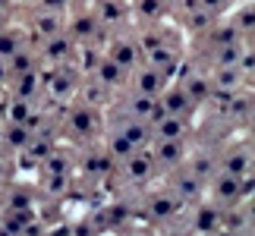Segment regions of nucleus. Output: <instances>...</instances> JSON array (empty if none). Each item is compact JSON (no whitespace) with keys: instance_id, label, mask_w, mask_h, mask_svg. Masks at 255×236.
<instances>
[{"instance_id":"nucleus-21","label":"nucleus","mask_w":255,"mask_h":236,"mask_svg":"<svg viewBox=\"0 0 255 236\" xmlns=\"http://www.w3.org/2000/svg\"><path fill=\"white\" fill-rule=\"evenodd\" d=\"M111 95H114V92H107L104 85H98L92 76H82V82H79V88H76V98H73V101H79V104H88V107H98V111H104V107L111 104Z\"/></svg>"},{"instance_id":"nucleus-26","label":"nucleus","mask_w":255,"mask_h":236,"mask_svg":"<svg viewBox=\"0 0 255 236\" xmlns=\"http://www.w3.org/2000/svg\"><path fill=\"white\" fill-rule=\"evenodd\" d=\"M227 22L237 28L243 38H252V22H255V13H252V0H240L237 6V16H230Z\"/></svg>"},{"instance_id":"nucleus-23","label":"nucleus","mask_w":255,"mask_h":236,"mask_svg":"<svg viewBox=\"0 0 255 236\" xmlns=\"http://www.w3.org/2000/svg\"><path fill=\"white\" fill-rule=\"evenodd\" d=\"M66 28V16H57V13H47V9H38L32 16V32L38 41H47V38L60 35Z\"/></svg>"},{"instance_id":"nucleus-27","label":"nucleus","mask_w":255,"mask_h":236,"mask_svg":"<svg viewBox=\"0 0 255 236\" xmlns=\"http://www.w3.org/2000/svg\"><path fill=\"white\" fill-rule=\"evenodd\" d=\"M22 44H25V35L19 32V28L0 25V60H9V57H13Z\"/></svg>"},{"instance_id":"nucleus-10","label":"nucleus","mask_w":255,"mask_h":236,"mask_svg":"<svg viewBox=\"0 0 255 236\" xmlns=\"http://www.w3.org/2000/svg\"><path fill=\"white\" fill-rule=\"evenodd\" d=\"M195 208L189 214V224H186V233L189 236H214L221 230V208L211 205L208 199H199L192 202Z\"/></svg>"},{"instance_id":"nucleus-15","label":"nucleus","mask_w":255,"mask_h":236,"mask_svg":"<svg viewBox=\"0 0 255 236\" xmlns=\"http://www.w3.org/2000/svg\"><path fill=\"white\" fill-rule=\"evenodd\" d=\"M173 9V0H129V22L135 25H154V22H164Z\"/></svg>"},{"instance_id":"nucleus-28","label":"nucleus","mask_w":255,"mask_h":236,"mask_svg":"<svg viewBox=\"0 0 255 236\" xmlns=\"http://www.w3.org/2000/svg\"><path fill=\"white\" fill-rule=\"evenodd\" d=\"M199 6L202 9H208V13L211 16H224V13H230V9H233V0H199Z\"/></svg>"},{"instance_id":"nucleus-24","label":"nucleus","mask_w":255,"mask_h":236,"mask_svg":"<svg viewBox=\"0 0 255 236\" xmlns=\"http://www.w3.org/2000/svg\"><path fill=\"white\" fill-rule=\"evenodd\" d=\"M104 151L111 154V161H114V164H123L126 157H132V154L139 151V148H135V145H132L129 139H126L123 132H117V129H107V135H104Z\"/></svg>"},{"instance_id":"nucleus-30","label":"nucleus","mask_w":255,"mask_h":236,"mask_svg":"<svg viewBox=\"0 0 255 236\" xmlns=\"http://www.w3.org/2000/svg\"><path fill=\"white\" fill-rule=\"evenodd\" d=\"M9 13V0H0V19H3Z\"/></svg>"},{"instance_id":"nucleus-11","label":"nucleus","mask_w":255,"mask_h":236,"mask_svg":"<svg viewBox=\"0 0 255 236\" xmlns=\"http://www.w3.org/2000/svg\"><path fill=\"white\" fill-rule=\"evenodd\" d=\"M126 85H129V92L135 95H148V98H158L164 88L170 85V79L164 76L161 70H154V66L148 63H139L135 70L129 73V79H126Z\"/></svg>"},{"instance_id":"nucleus-18","label":"nucleus","mask_w":255,"mask_h":236,"mask_svg":"<svg viewBox=\"0 0 255 236\" xmlns=\"http://www.w3.org/2000/svg\"><path fill=\"white\" fill-rule=\"evenodd\" d=\"M158 107H161V114H170V117H186V120H189V117L195 114V104L189 101V98H186V92L180 85H167L164 88V92L158 95Z\"/></svg>"},{"instance_id":"nucleus-9","label":"nucleus","mask_w":255,"mask_h":236,"mask_svg":"<svg viewBox=\"0 0 255 236\" xmlns=\"http://www.w3.org/2000/svg\"><path fill=\"white\" fill-rule=\"evenodd\" d=\"M76 47H79V44H76L73 38L66 35V28H63L60 35H54V38H47V41H41V47H38V63L51 66V70H54V66H63V63H70L73 57L79 54Z\"/></svg>"},{"instance_id":"nucleus-13","label":"nucleus","mask_w":255,"mask_h":236,"mask_svg":"<svg viewBox=\"0 0 255 236\" xmlns=\"http://www.w3.org/2000/svg\"><path fill=\"white\" fill-rule=\"evenodd\" d=\"M218 170L230 173V176H252V142L246 139L243 145H233V148L218 151Z\"/></svg>"},{"instance_id":"nucleus-5","label":"nucleus","mask_w":255,"mask_h":236,"mask_svg":"<svg viewBox=\"0 0 255 236\" xmlns=\"http://www.w3.org/2000/svg\"><path fill=\"white\" fill-rule=\"evenodd\" d=\"M148 154L154 161V170H158V173H170V170H176V167L186 161L189 145H186V139H154L148 145Z\"/></svg>"},{"instance_id":"nucleus-20","label":"nucleus","mask_w":255,"mask_h":236,"mask_svg":"<svg viewBox=\"0 0 255 236\" xmlns=\"http://www.w3.org/2000/svg\"><path fill=\"white\" fill-rule=\"evenodd\" d=\"M189 120L186 117H170V114H161L158 120L151 123V142L154 139H186L189 135Z\"/></svg>"},{"instance_id":"nucleus-3","label":"nucleus","mask_w":255,"mask_h":236,"mask_svg":"<svg viewBox=\"0 0 255 236\" xmlns=\"http://www.w3.org/2000/svg\"><path fill=\"white\" fill-rule=\"evenodd\" d=\"M104 54L123 73H132L142 63V51H139V41H135V32H111V38L104 44Z\"/></svg>"},{"instance_id":"nucleus-8","label":"nucleus","mask_w":255,"mask_h":236,"mask_svg":"<svg viewBox=\"0 0 255 236\" xmlns=\"http://www.w3.org/2000/svg\"><path fill=\"white\" fill-rule=\"evenodd\" d=\"M117 167H120L123 183H126V186H139V189H142V186H148L154 176H158L148 148H139L132 157H126V161H123V164H117Z\"/></svg>"},{"instance_id":"nucleus-17","label":"nucleus","mask_w":255,"mask_h":236,"mask_svg":"<svg viewBox=\"0 0 255 236\" xmlns=\"http://www.w3.org/2000/svg\"><path fill=\"white\" fill-rule=\"evenodd\" d=\"M88 76L95 79L98 85H104L107 92H117V88H126V79H129V73H123L120 66H117L107 54H101L98 60L92 63V70H88Z\"/></svg>"},{"instance_id":"nucleus-1","label":"nucleus","mask_w":255,"mask_h":236,"mask_svg":"<svg viewBox=\"0 0 255 236\" xmlns=\"http://www.w3.org/2000/svg\"><path fill=\"white\" fill-rule=\"evenodd\" d=\"M101 132H104V111L79 104V101L66 104V111H63V135L73 145H92Z\"/></svg>"},{"instance_id":"nucleus-25","label":"nucleus","mask_w":255,"mask_h":236,"mask_svg":"<svg viewBox=\"0 0 255 236\" xmlns=\"http://www.w3.org/2000/svg\"><path fill=\"white\" fill-rule=\"evenodd\" d=\"M218 22V16H211L208 9H192V13H183V25H186V32L189 35H205L208 28Z\"/></svg>"},{"instance_id":"nucleus-4","label":"nucleus","mask_w":255,"mask_h":236,"mask_svg":"<svg viewBox=\"0 0 255 236\" xmlns=\"http://www.w3.org/2000/svg\"><path fill=\"white\" fill-rule=\"evenodd\" d=\"M117 164L111 161V154L101 148H85L76 154V173H79L82 183H95V180H107V176H114Z\"/></svg>"},{"instance_id":"nucleus-12","label":"nucleus","mask_w":255,"mask_h":236,"mask_svg":"<svg viewBox=\"0 0 255 236\" xmlns=\"http://www.w3.org/2000/svg\"><path fill=\"white\" fill-rule=\"evenodd\" d=\"M66 35H70L76 44H92V41H98L101 25H98L92 6H76L73 16H66Z\"/></svg>"},{"instance_id":"nucleus-14","label":"nucleus","mask_w":255,"mask_h":236,"mask_svg":"<svg viewBox=\"0 0 255 236\" xmlns=\"http://www.w3.org/2000/svg\"><path fill=\"white\" fill-rule=\"evenodd\" d=\"M76 154H79V148H66V145H54L51 151H47V157L41 164H38V170H41V176H76Z\"/></svg>"},{"instance_id":"nucleus-16","label":"nucleus","mask_w":255,"mask_h":236,"mask_svg":"<svg viewBox=\"0 0 255 236\" xmlns=\"http://www.w3.org/2000/svg\"><path fill=\"white\" fill-rule=\"evenodd\" d=\"M173 176H170V183H167V189L180 199L183 205H192V202H199V199H205V183H199L195 176L186 170V167L180 164L176 170H170Z\"/></svg>"},{"instance_id":"nucleus-2","label":"nucleus","mask_w":255,"mask_h":236,"mask_svg":"<svg viewBox=\"0 0 255 236\" xmlns=\"http://www.w3.org/2000/svg\"><path fill=\"white\" fill-rule=\"evenodd\" d=\"M176 85H180L183 92H186V98L195 104V111L208 104V98H211V92H214L208 73H205L202 66H195L192 60H183L180 73H176Z\"/></svg>"},{"instance_id":"nucleus-31","label":"nucleus","mask_w":255,"mask_h":236,"mask_svg":"<svg viewBox=\"0 0 255 236\" xmlns=\"http://www.w3.org/2000/svg\"><path fill=\"white\" fill-rule=\"evenodd\" d=\"M167 236H189V233H186V230H170Z\"/></svg>"},{"instance_id":"nucleus-19","label":"nucleus","mask_w":255,"mask_h":236,"mask_svg":"<svg viewBox=\"0 0 255 236\" xmlns=\"http://www.w3.org/2000/svg\"><path fill=\"white\" fill-rule=\"evenodd\" d=\"M183 167L189 170L199 183H208L214 173H218V151L214 148H199V151H189L186 154Z\"/></svg>"},{"instance_id":"nucleus-6","label":"nucleus","mask_w":255,"mask_h":236,"mask_svg":"<svg viewBox=\"0 0 255 236\" xmlns=\"http://www.w3.org/2000/svg\"><path fill=\"white\" fill-rule=\"evenodd\" d=\"M92 13L101 32H123L129 25V0H92Z\"/></svg>"},{"instance_id":"nucleus-29","label":"nucleus","mask_w":255,"mask_h":236,"mask_svg":"<svg viewBox=\"0 0 255 236\" xmlns=\"http://www.w3.org/2000/svg\"><path fill=\"white\" fill-rule=\"evenodd\" d=\"M41 9H47V13H57V16H70L73 3H70V0H41Z\"/></svg>"},{"instance_id":"nucleus-7","label":"nucleus","mask_w":255,"mask_h":236,"mask_svg":"<svg viewBox=\"0 0 255 236\" xmlns=\"http://www.w3.org/2000/svg\"><path fill=\"white\" fill-rule=\"evenodd\" d=\"M183 208H186V205L176 199L167 186L158 189V192H148V195H145V214H148L151 224H170L173 218H180Z\"/></svg>"},{"instance_id":"nucleus-22","label":"nucleus","mask_w":255,"mask_h":236,"mask_svg":"<svg viewBox=\"0 0 255 236\" xmlns=\"http://www.w3.org/2000/svg\"><path fill=\"white\" fill-rule=\"evenodd\" d=\"M208 79H211L214 92H243V88L249 85V79L243 76L237 66H214L208 73Z\"/></svg>"}]
</instances>
